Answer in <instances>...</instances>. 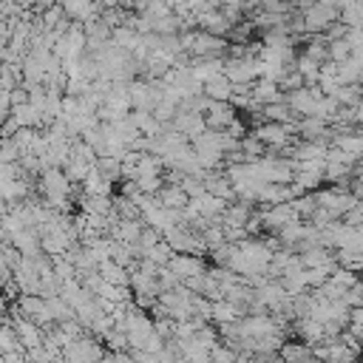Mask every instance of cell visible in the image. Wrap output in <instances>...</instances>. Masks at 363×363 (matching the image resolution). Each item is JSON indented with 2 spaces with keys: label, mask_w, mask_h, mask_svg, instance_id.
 <instances>
[{
  "label": "cell",
  "mask_w": 363,
  "mask_h": 363,
  "mask_svg": "<svg viewBox=\"0 0 363 363\" xmlns=\"http://www.w3.org/2000/svg\"><path fill=\"white\" fill-rule=\"evenodd\" d=\"M337 20H340V6H335V3H312V6L301 9V26H303L306 37L326 34Z\"/></svg>",
  "instance_id": "cell-1"
},
{
  "label": "cell",
  "mask_w": 363,
  "mask_h": 363,
  "mask_svg": "<svg viewBox=\"0 0 363 363\" xmlns=\"http://www.w3.org/2000/svg\"><path fill=\"white\" fill-rule=\"evenodd\" d=\"M354 167H357V162L352 156H346L337 147H329V153H326V182H335V187H340V182L354 179Z\"/></svg>",
  "instance_id": "cell-2"
},
{
  "label": "cell",
  "mask_w": 363,
  "mask_h": 363,
  "mask_svg": "<svg viewBox=\"0 0 363 363\" xmlns=\"http://www.w3.org/2000/svg\"><path fill=\"white\" fill-rule=\"evenodd\" d=\"M167 269H170L182 284L190 281V278H196V275H204V272H207V269H204V261H201L199 255H176V252H173Z\"/></svg>",
  "instance_id": "cell-3"
},
{
  "label": "cell",
  "mask_w": 363,
  "mask_h": 363,
  "mask_svg": "<svg viewBox=\"0 0 363 363\" xmlns=\"http://www.w3.org/2000/svg\"><path fill=\"white\" fill-rule=\"evenodd\" d=\"M241 318H244V312H241L235 303H230V301H216V303H213L210 320H216L221 329H224V326H233V323H238Z\"/></svg>",
  "instance_id": "cell-4"
},
{
  "label": "cell",
  "mask_w": 363,
  "mask_h": 363,
  "mask_svg": "<svg viewBox=\"0 0 363 363\" xmlns=\"http://www.w3.org/2000/svg\"><path fill=\"white\" fill-rule=\"evenodd\" d=\"M96 272L102 275L105 284H113V286H122V289L130 286V272H128L125 267H119L116 261H105V264H99Z\"/></svg>",
  "instance_id": "cell-5"
},
{
  "label": "cell",
  "mask_w": 363,
  "mask_h": 363,
  "mask_svg": "<svg viewBox=\"0 0 363 363\" xmlns=\"http://www.w3.org/2000/svg\"><path fill=\"white\" fill-rule=\"evenodd\" d=\"M312 357V346H306L303 340H286L278 352L281 363H306Z\"/></svg>",
  "instance_id": "cell-6"
},
{
  "label": "cell",
  "mask_w": 363,
  "mask_h": 363,
  "mask_svg": "<svg viewBox=\"0 0 363 363\" xmlns=\"http://www.w3.org/2000/svg\"><path fill=\"white\" fill-rule=\"evenodd\" d=\"M204 96H207L210 102H230V96H233V85H230V79L221 74V77L204 82Z\"/></svg>",
  "instance_id": "cell-7"
}]
</instances>
